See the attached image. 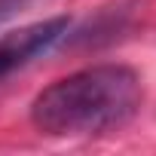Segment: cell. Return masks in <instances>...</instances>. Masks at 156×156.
I'll list each match as a JSON object with an SVG mask.
<instances>
[{
  "mask_svg": "<svg viewBox=\"0 0 156 156\" xmlns=\"http://www.w3.org/2000/svg\"><path fill=\"white\" fill-rule=\"evenodd\" d=\"M141 101V76L132 67L95 64L43 89L31 104V122L52 138H86L126 126Z\"/></svg>",
  "mask_w": 156,
  "mask_h": 156,
  "instance_id": "cell-1",
  "label": "cell"
},
{
  "mask_svg": "<svg viewBox=\"0 0 156 156\" xmlns=\"http://www.w3.org/2000/svg\"><path fill=\"white\" fill-rule=\"evenodd\" d=\"M67 28H70V19L67 16H55V19H43V22L6 31L0 37V76L25 67L28 61H34L37 55L52 49L67 34Z\"/></svg>",
  "mask_w": 156,
  "mask_h": 156,
  "instance_id": "cell-2",
  "label": "cell"
}]
</instances>
